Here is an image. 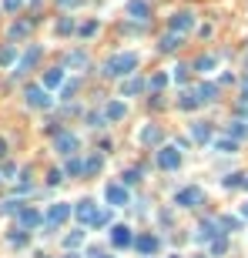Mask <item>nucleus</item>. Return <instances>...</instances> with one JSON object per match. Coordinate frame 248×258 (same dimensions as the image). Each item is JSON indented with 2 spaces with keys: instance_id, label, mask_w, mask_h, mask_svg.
<instances>
[{
  "instance_id": "1",
  "label": "nucleus",
  "mask_w": 248,
  "mask_h": 258,
  "mask_svg": "<svg viewBox=\"0 0 248 258\" xmlns=\"http://www.w3.org/2000/svg\"><path fill=\"white\" fill-rule=\"evenodd\" d=\"M138 64H141V57L134 51H117L104 60V77H131L138 71Z\"/></svg>"
},
{
  "instance_id": "2",
  "label": "nucleus",
  "mask_w": 248,
  "mask_h": 258,
  "mask_svg": "<svg viewBox=\"0 0 248 258\" xmlns=\"http://www.w3.org/2000/svg\"><path fill=\"white\" fill-rule=\"evenodd\" d=\"M24 101H27V108H34V111H47L51 104H54V97L47 94L44 84H30V87L24 91Z\"/></svg>"
},
{
  "instance_id": "3",
  "label": "nucleus",
  "mask_w": 248,
  "mask_h": 258,
  "mask_svg": "<svg viewBox=\"0 0 248 258\" xmlns=\"http://www.w3.org/2000/svg\"><path fill=\"white\" fill-rule=\"evenodd\" d=\"M194 24H198V17H194L191 10H174L171 17H168V30H171V34H185V37H188L191 30H194Z\"/></svg>"
},
{
  "instance_id": "4",
  "label": "nucleus",
  "mask_w": 248,
  "mask_h": 258,
  "mask_svg": "<svg viewBox=\"0 0 248 258\" xmlns=\"http://www.w3.org/2000/svg\"><path fill=\"white\" fill-rule=\"evenodd\" d=\"M77 147H81V138H77V134H71V131H60V134H54V151H57L60 158H74Z\"/></svg>"
},
{
  "instance_id": "5",
  "label": "nucleus",
  "mask_w": 248,
  "mask_h": 258,
  "mask_svg": "<svg viewBox=\"0 0 248 258\" xmlns=\"http://www.w3.org/2000/svg\"><path fill=\"white\" fill-rule=\"evenodd\" d=\"M201 201H205V191H201L198 184H188V188H181V191L174 195V204H178V208H198Z\"/></svg>"
},
{
  "instance_id": "6",
  "label": "nucleus",
  "mask_w": 248,
  "mask_h": 258,
  "mask_svg": "<svg viewBox=\"0 0 248 258\" xmlns=\"http://www.w3.org/2000/svg\"><path fill=\"white\" fill-rule=\"evenodd\" d=\"M221 231H225V228H221V221L218 218H205L198 228H194V241H215Z\"/></svg>"
},
{
  "instance_id": "7",
  "label": "nucleus",
  "mask_w": 248,
  "mask_h": 258,
  "mask_svg": "<svg viewBox=\"0 0 248 258\" xmlns=\"http://www.w3.org/2000/svg\"><path fill=\"white\" fill-rule=\"evenodd\" d=\"M40 57H44V47H40V44H34V47H30V51H27V54L20 57L17 64H14V77H24V74L30 71V67L37 64Z\"/></svg>"
},
{
  "instance_id": "8",
  "label": "nucleus",
  "mask_w": 248,
  "mask_h": 258,
  "mask_svg": "<svg viewBox=\"0 0 248 258\" xmlns=\"http://www.w3.org/2000/svg\"><path fill=\"white\" fill-rule=\"evenodd\" d=\"M158 168L161 171H178L181 168V151L178 147H161L158 151Z\"/></svg>"
},
{
  "instance_id": "9",
  "label": "nucleus",
  "mask_w": 248,
  "mask_h": 258,
  "mask_svg": "<svg viewBox=\"0 0 248 258\" xmlns=\"http://www.w3.org/2000/svg\"><path fill=\"white\" fill-rule=\"evenodd\" d=\"M104 198H108V204H111V208H121V204H128V184L111 181L108 188H104Z\"/></svg>"
},
{
  "instance_id": "10",
  "label": "nucleus",
  "mask_w": 248,
  "mask_h": 258,
  "mask_svg": "<svg viewBox=\"0 0 248 258\" xmlns=\"http://www.w3.org/2000/svg\"><path fill=\"white\" fill-rule=\"evenodd\" d=\"M74 215H77V221H81V228H84V225H94V218H97V201H91V198L77 201V204H74Z\"/></svg>"
},
{
  "instance_id": "11",
  "label": "nucleus",
  "mask_w": 248,
  "mask_h": 258,
  "mask_svg": "<svg viewBox=\"0 0 248 258\" xmlns=\"http://www.w3.org/2000/svg\"><path fill=\"white\" fill-rule=\"evenodd\" d=\"M71 204H64V201H57V204H51L47 208V228H57V225H64V221L71 218Z\"/></svg>"
},
{
  "instance_id": "12",
  "label": "nucleus",
  "mask_w": 248,
  "mask_h": 258,
  "mask_svg": "<svg viewBox=\"0 0 248 258\" xmlns=\"http://www.w3.org/2000/svg\"><path fill=\"white\" fill-rule=\"evenodd\" d=\"M108 238H111L114 248H128V245H134V235H131V228H128V225H114Z\"/></svg>"
},
{
  "instance_id": "13",
  "label": "nucleus",
  "mask_w": 248,
  "mask_h": 258,
  "mask_svg": "<svg viewBox=\"0 0 248 258\" xmlns=\"http://www.w3.org/2000/svg\"><path fill=\"white\" fill-rule=\"evenodd\" d=\"M138 144H144V147L161 144V128L158 124H144V128L138 131Z\"/></svg>"
},
{
  "instance_id": "14",
  "label": "nucleus",
  "mask_w": 248,
  "mask_h": 258,
  "mask_svg": "<svg viewBox=\"0 0 248 258\" xmlns=\"http://www.w3.org/2000/svg\"><path fill=\"white\" fill-rule=\"evenodd\" d=\"M181 44H185V34H171V30H168V34H161V40H158V51H161V54H174Z\"/></svg>"
},
{
  "instance_id": "15",
  "label": "nucleus",
  "mask_w": 248,
  "mask_h": 258,
  "mask_svg": "<svg viewBox=\"0 0 248 258\" xmlns=\"http://www.w3.org/2000/svg\"><path fill=\"white\" fill-rule=\"evenodd\" d=\"M191 141L194 144H211V121H194L191 124Z\"/></svg>"
},
{
  "instance_id": "16",
  "label": "nucleus",
  "mask_w": 248,
  "mask_h": 258,
  "mask_svg": "<svg viewBox=\"0 0 248 258\" xmlns=\"http://www.w3.org/2000/svg\"><path fill=\"white\" fill-rule=\"evenodd\" d=\"M201 104H205V101H201L198 87H188V91L181 94V101H178V108H181V111H198Z\"/></svg>"
},
{
  "instance_id": "17",
  "label": "nucleus",
  "mask_w": 248,
  "mask_h": 258,
  "mask_svg": "<svg viewBox=\"0 0 248 258\" xmlns=\"http://www.w3.org/2000/svg\"><path fill=\"white\" fill-rule=\"evenodd\" d=\"M211 147H215V151H221V154H235V151H238V138H231V134L211 138Z\"/></svg>"
},
{
  "instance_id": "18",
  "label": "nucleus",
  "mask_w": 248,
  "mask_h": 258,
  "mask_svg": "<svg viewBox=\"0 0 248 258\" xmlns=\"http://www.w3.org/2000/svg\"><path fill=\"white\" fill-rule=\"evenodd\" d=\"M128 17H134V20L144 24V20L151 17V7H148L144 0H128Z\"/></svg>"
},
{
  "instance_id": "19",
  "label": "nucleus",
  "mask_w": 248,
  "mask_h": 258,
  "mask_svg": "<svg viewBox=\"0 0 248 258\" xmlns=\"http://www.w3.org/2000/svg\"><path fill=\"white\" fill-rule=\"evenodd\" d=\"M101 168H104V158H101V151H97V154H87V158H84V171H81V174H84V178H94V174H101Z\"/></svg>"
},
{
  "instance_id": "20",
  "label": "nucleus",
  "mask_w": 248,
  "mask_h": 258,
  "mask_svg": "<svg viewBox=\"0 0 248 258\" xmlns=\"http://www.w3.org/2000/svg\"><path fill=\"white\" fill-rule=\"evenodd\" d=\"M104 114H108V121H124L128 117V104L124 101H108L104 104Z\"/></svg>"
},
{
  "instance_id": "21",
  "label": "nucleus",
  "mask_w": 248,
  "mask_h": 258,
  "mask_svg": "<svg viewBox=\"0 0 248 258\" xmlns=\"http://www.w3.org/2000/svg\"><path fill=\"white\" fill-rule=\"evenodd\" d=\"M218 67V54H201L194 57V64H191V71H201V74H211Z\"/></svg>"
},
{
  "instance_id": "22",
  "label": "nucleus",
  "mask_w": 248,
  "mask_h": 258,
  "mask_svg": "<svg viewBox=\"0 0 248 258\" xmlns=\"http://www.w3.org/2000/svg\"><path fill=\"white\" fill-rule=\"evenodd\" d=\"M67 81H64V67H51V71L44 74V87L47 91H54V87H64Z\"/></svg>"
},
{
  "instance_id": "23",
  "label": "nucleus",
  "mask_w": 248,
  "mask_h": 258,
  "mask_svg": "<svg viewBox=\"0 0 248 258\" xmlns=\"http://www.w3.org/2000/svg\"><path fill=\"white\" fill-rule=\"evenodd\" d=\"M134 248H138L141 255H154V252H158V238H154V235H138V238H134Z\"/></svg>"
},
{
  "instance_id": "24",
  "label": "nucleus",
  "mask_w": 248,
  "mask_h": 258,
  "mask_svg": "<svg viewBox=\"0 0 248 258\" xmlns=\"http://www.w3.org/2000/svg\"><path fill=\"white\" fill-rule=\"evenodd\" d=\"M17 221H20V228H37L40 225V211H34V208H20Z\"/></svg>"
},
{
  "instance_id": "25",
  "label": "nucleus",
  "mask_w": 248,
  "mask_h": 258,
  "mask_svg": "<svg viewBox=\"0 0 248 258\" xmlns=\"http://www.w3.org/2000/svg\"><path fill=\"white\" fill-rule=\"evenodd\" d=\"M144 87H148V84H144L141 77H124V84H121V94H124V97H134V94H141Z\"/></svg>"
},
{
  "instance_id": "26",
  "label": "nucleus",
  "mask_w": 248,
  "mask_h": 258,
  "mask_svg": "<svg viewBox=\"0 0 248 258\" xmlns=\"http://www.w3.org/2000/svg\"><path fill=\"white\" fill-rule=\"evenodd\" d=\"M198 94H201L205 104H211V101H218V84H215V81H201V84H198Z\"/></svg>"
},
{
  "instance_id": "27",
  "label": "nucleus",
  "mask_w": 248,
  "mask_h": 258,
  "mask_svg": "<svg viewBox=\"0 0 248 258\" xmlns=\"http://www.w3.org/2000/svg\"><path fill=\"white\" fill-rule=\"evenodd\" d=\"M168 84H171V74L158 71V74H154V77H151V84H148V91H151V94H161V91H165V87H168Z\"/></svg>"
},
{
  "instance_id": "28",
  "label": "nucleus",
  "mask_w": 248,
  "mask_h": 258,
  "mask_svg": "<svg viewBox=\"0 0 248 258\" xmlns=\"http://www.w3.org/2000/svg\"><path fill=\"white\" fill-rule=\"evenodd\" d=\"M64 64H67V67H77V71H87V64H91V60H87V54H84V51H71Z\"/></svg>"
},
{
  "instance_id": "29",
  "label": "nucleus",
  "mask_w": 248,
  "mask_h": 258,
  "mask_svg": "<svg viewBox=\"0 0 248 258\" xmlns=\"http://www.w3.org/2000/svg\"><path fill=\"white\" fill-rule=\"evenodd\" d=\"M27 34H30V20H17V24H10V30H7L10 40H24Z\"/></svg>"
},
{
  "instance_id": "30",
  "label": "nucleus",
  "mask_w": 248,
  "mask_h": 258,
  "mask_svg": "<svg viewBox=\"0 0 248 258\" xmlns=\"http://www.w3.org/2000/svg\"><path fill=\"white\" fill-rule=\"evenodd\" d=\"M17 64V47L14 44H3L0 47V67H14Z\"/></svg>"
},
{
  "instance_id": "31",
  "label": "nucleus",
  "mask_w": 248,
  "mask_h": 258,
  "mask_svg": "<svg viewBox=\"0 0 248 258\" xmlns=\"http://www.w3.org/2000/svg\"><path fill=\"white\" fill-rule=\"evenodd\" d=\"M74 30H77L74 17H60L57 24H54V34H57V37H67V34H74Z\"/></svg>"
},
{
  "instance_id": "32",
  "label": "nucleus",
  "mask_w": 248,
  "mask_h": 258,
  "mask_svg": "<svg viewBox=\"0 0 248 258\" xmlns=\"http://www.w3.org/2000/svg\"><path fill=\"white\" fill-rule=\"evenodd\" d=\"M228 134H231V138H238V141H242V138H248V121L235 117V121L228 124Z\"/></svg>"
},
{
  "instance_id": "33",
  "label": "nucleus",
  "mask_w": 248,
  "mask_h": 258,
  "mask_svg": "<svg viewBox=\"0 0 248 258\" xmlns=\"http://www.w3.org/2000/svg\"><path fill=\"white\" fill-rule=\"evenodd\" d=\"M84 238H87V231H84V228H77V231H71V235L64 238V245H67V248H77V245H84Z\"/></svg>"
},
{
  "instance_id": "34",
  "label": "nucleus",
  "mask_w": 248,
  "mask_h": 258,
  "mask_svg": "<svg viewBox=\"0 0 248 258\" xmlns=\"http://www.w3.org/2000/svg\"><path fill=\"white\" fill-rule=\"evenodd\" d=\"M97 30H101V24H97V20H84V24L77 27V34H81V37H94Z\"/></svg>"
},
{
  "instance_id": "35",
  "label": "nucleus",
  "mask_w": 248,
  "mask_h": 258,
  "mask_svg": "<svg viewBox=\"0 0 248 258\" xmlns=\"http://www.w3.org/2000/svg\"><path fill=\"white\" fill-rule=\"evenodd\" d=\"M138 181H141V168H128V171L121 174V184H128V188L138 184Z\"/></svg>"
},
{
  "instance_id": "36",
  "label": "nucleus",
  "mask_w": 248,
  "mask_h": 258,
  "mask_svg": "<svg viewBox=\"0 0 248 258\" xmlns=\"http://www.w3.org/2000/svg\"><path fill=\"white\" fill-rule=\"evenodd\" d=\"M225 252H228V238H225V235H218V238L211 241V255H225Z\"/></svg>"
},
{
  "instance_id": "37",
  "label": "nucleus",
  "mask_w": 248,
  "mask_h": 258,
  "mask_svg": "<svg viewBox=\"0 0 248 258\" xmlns=\"http://www.w3.org/2000/svg\"><path fill=\"white\" fill-rule=\"evenodd\" d=\"M74 94H77V81H67L60 87V101H74Z\"/></svg>"
},
{
  "instance_id": "38",
  "label": "nucleus",
  "mask_w": 248,
  "mask_h": 258,
  "mask_svg": "<svg viewBox=\"0 0 248 258\" xmlns=\"http://www.w3.org/2000/svg\"><path fill=\"white\" fill-rule=\"evenodd\" d=\"M87 124H91V128H104V124H111V121H108V114H87Z\"/></svg>"
},
{
  "instance_id": "39",
  "label": "nucleus",
  "mask_w": 248,
  "mask_h": 258,
  "mask_svg": "<svg viewBox=\"0 0 248 258\" xmlns=\"http://www.w3.org/2000/svg\"><path fill=\"white\" fill-rule=\"evenodd\" d=\"M111 218H114L111 211H97V218H94V225H91V228H104V225H111Z\"/></svg>"
},
{
  "instance_id": "40",
  "label": "nucleus",
  "mask_w": 248,
  "mask_h": 258,
  "mask_svg": "<svg viewBox=\"0 0 248 258\" xmlns=\"http://www.w3.org/2000/svg\"><path fill=\"white\" fill-rule=\"evenodd\" d=\"M0 7H3L7 14H17L20 7H24V0H0Z\"/></svg>"
},
{
  "instance_id": "41",
  "label": "nucleus",
  "mask_w": 248,
  "mask_h": 258,
  "mask_svg": "<svg viewBox=\"0 0 248 258\" xmlns=\"http://www.w3.org/2000/svg\"><path fill=\"white\" fill-rule=\"evenodd\" d=\"M218 221H221L225 231H238V228H242V221H238V218H218Z\"/></svg>"
},
{
  "instance_id": "42",
  "label": "nucleus",
  "mask_w": 248,
  "mask_h": 258,
  "mask_svg": "<svg viewBox=\"0 0 248 258\" xmlns=\"http://www.w3.org/2000/svg\"><path fill=\"white\" fill-rule=\"evenodd\" d=\"M188 71H191V67H185V64H181V67H174V81H178V84H185V81H188Z\"/></svg>"
},
{
  "instance_id": "43",
  "label": "nucleus",
  "mask_w": 248,
  "mask_h": 258,
  "mask_svg": "<svg viewBox=\"0 0 248 258\" xmlns=\"http://www.w3.org/2000/svg\"><path fill=\"white\" fill-rule=\"evenodd\" d=\"M60 181H64V171H60V168H54V171L47 174V184H60Z\"/></svg>"
},
{
  "instance_id": "44",
  "label": "nucleus",
  "mask_w": 248,
  "mask_h": 258,
  "mask_svg": "<svg viewBox=\"0 0 248 258\" xmlns=\"http://www.w3.org/2000/svg\"><path fill=\"white\" fill-rule=\"evenodd\" d=\"M27 241V235H24V228H17V231H10V245H24Z\"/></svg>"
},
{
  "instance_id": "45",
  "label": "nucleus",
  "mask_w": 248,
  "mask_h": 258,
  "mask_svg": "<svg viewBox=\"0 0 248 258\" xmlns=\"http://www.w3.org/2000/svg\"><path fill=\"white\" fill-rule=\"evenodd\" d=\"M242 178H245V174H231V178H225V188H238Z\"/></svg>"
},
{
  "instance_id": "46",
  "label": "nucleus",
  "mask_w": 248,
  "mask_h": 258,
  "mask_svg": "<svg viewBox=\"0 0 248 258\" xmlns=\"http://www.w3.org/2000/svg\"><path fill=\"white\" fill-rule=\"evenodd\" d=\"M3 211H10V215H14V211H20V201H3Z\"/></svg>"
},
{
  "instance_id": "47",
  "label": "nucleus",
  "mask_w": 248,
  "mask_h": 258,
  "mask_svg": "<svg viewBox=\"0 0 248 258\" xmlns=\"http://www.w3.org/2000/svg\"><path fill=\"white\" fill-rule=\"evenodd\" d=\"M0 158H7V141L0 138Z\"/></svg>"
},
{
  "instance_id": "48",
  "label": "nucleus",
  "mask_w": 248,
  "mask_h": 258,
  "mask_svg": "<svg viewBox=\"0 0 248 258\" xmlns=\"http://www.w3.org/2000/svg\"><path fill=\"white\" fill-rule=\"evenodd\" d=\"M242 104H248V87L242 84Z\"/></svg>"
},
{
  "instance_id": "49",
  "label": "nucleus",
  "mask_w": 248,
  "mask_h": 258,
  "mask_svg": "<svg viewBox=\"0 0 248 258\" xmlns=\"http://www.w3.org/2000/svg\"><path fill=\"white\" fill-rule=\"evenodd\" d=\"M242 218H245V221H248V201H245V204H242Z\"/></svg>"
},
{
  "instance_id": "50",
  "label": "nucleus",
  "mask_w": 248,
  "mask_h": 258,
  "mask_svg": "<svg viewBox=\"0 0 248 258\" xmlns=\"http://www.w3.org/2000/svg\"><path fill=\"white\" fill-rule=\"evenodd\" d=\"M242 188H248V174H245V178H242Z\"/></svg>"
},
{
  "instance_id": "51",
  "label": "nucleus",
  "mask_w": 248,
  "mask_h": 258,
  "mask_svg": "<svg viewBox=\"0 0 248 258\" xmlns=\"http://www.w3.org/2000/svg\"><path fill=\"white\" fill-rule=\"evenodd\" d=\"M64 258H81V255H74V252H71V255H64Z\"/></svg>"
},
{
  "instance_id": "52",
  "label": "nucleus",
  "mask_w": 248,
  "mask_h": 258,
  "mask_svg": "<svg viewBox=\"0 0 248 258\" xmlns=\"http://www.w3.org/2000/svg\"><path fill=\"white\" fill-rule=\"evenodd\" d=\"M242 84H245V87H248V74H245V81H242Z\"/></svg>"
},
{
  "instance_id": "53",
  "label": "nucleus",
  "mask_w": 248,
  "mask_h": 258,
  "mask_svg": "<svg viewBox=\"0 0 248 258\" xmlns=\"http://www.w3.org/2000/svg\"><path fill=\"white\" fill-rule=\"evenodd\" d=\"M97 258H114V255H97Z\"/></svg>"
},
{
  "instance_id": "54",
  "label": "nucleus",
  "mask_w": 248,
  "mask_h": 258,
  "mask_svg": "<svg viewBox=\"0 0 248 258\" xmlns=\"http://www.w3.org/2000/svg\"><path fill=\"white\" fill-rule=\"evenodd\" d=\"M171 258H181V255H171Z\"/></svg>"
}]
</instances>
